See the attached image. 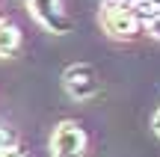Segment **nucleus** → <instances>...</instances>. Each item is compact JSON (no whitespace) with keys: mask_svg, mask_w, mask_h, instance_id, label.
<instances>
[{"mask_svg":"<svg viewBox=\"0 0 160 157\" xmlns=\"http://www.w3.org/2000/svg\"><path fill=\"white\" fill-rule=\"evenodd\" d=\"M62 86L74 101H89V98L98 95L101 80H98V71L89 62H74L62 71Z\"/></svg>","mask_w":160,"mask_h":157,"instance_id":"nucleus-2","label":"nucleus"},{"mask_svg":"<svg viewBox=\"0 0 160 157\" xmlns=\"http://www.w3.org/2000/svg\"><path fill=\"white\" fill-rule=\"evenodd\" d=\"M0 157H27V154H24L21 148H9V151H6V154H0Z\"/></svg>","mask_w":160,"mask_h":157,"instance_id":"nucleus-8","label":"nucleus"},{"mask_svg":"<svg viewBox=\"0 0 160 157\" xmlns=\"http://www.w3.org/2000/svg\"><path fill=\"white\" fill-rule=\"evenodd\" d=\"M27 3H30V0H27Z\"/></svg>","mask_w":160,"mask_h":157,"instance_id":"nucleus-11","label":"nucleus"},{"mask_svg":"<svg viewBox=\"0 0 160 157\" xmlns=\"http://www.w3.org/2000/svg\"><path fill=\"white\" fill-rule=\"evenodd\" d=\"M86 134L77 122H59L51 136V157H83Z\"/></svg>","mask_w":160,"mask_h":157,"instance_id":"nucleus-3","label":"nucleus"},{"mask_svg":"<svg viewBox=\"0 0 160 157\" xmlns=\"http://www.w3.org/2000/svg\"><path fill=\"white\" fill-rule=\"evenodd\" d=\"M151 128H154V130H157V136H160V110L154 113V119H151Z\"/></svg>","mask_w":160,"mask_h":157,"instance_id":"nucleus-10","label":"nucleus"},{"mask_svg":"<svg viewBox=\"0 0 160 157\" xmlns=\"http://www.w3.org/2000/svg\"><path fill=\"white\" fill-rule=\"evenodd\" d=\"M145 30H148L151 39H160V15H157V18H151V21L145 24Z\"/></svg>","mask_w":160,"mask_h":157,"instance_id":"nucleus-7","label":"nucleus"},{"mask_svg":"<svg viewBox=\"0 0 160 157\" xmlns=\"http://www.w3.org/2000/svg\"><path fill=\"white\" fill-rule=\"evenodd\" d=\"M9 148H15V134L6 125H0V154H6Z\"/></svg>","mask_w":160,"mask_h":157,"instance_id":"nucleus-6","label":"nucleus"},{"mask_svg":"<svg viewBox=\"0 0 160 157\" xmlns=\"http://www.w3.org/2000/svg\"><path fill=\"white\" fill-rule=\"evenodd\" d=\"M18 47H21V30L15 27L12 21L0 18V56H15Z\"/></svg>","mask_w":160,"mask_h":157,"instance_id":"nucleus-5","label":"nucleus"},{"mask_svg":"<svg viewBox=\"0 0 160 157\" xmlns=\"http://www.w3.org/2000/svg\"><path fill=\"white\" fill-rule=\"evenodd\" d=\"M30 12H33V18L45 30H51L53 36H65V33H71V27H74L59 0H30Z\"/></svg>","mask_w":160,"mask_h":157,"instance_id":"nucleus-4","label":"nucleus"},{"mask_svg":"<svg viewBox=\"0 0 160 157\" xmlns=\"http://www.w3.org/2000/svg\"><path fill=\"white\" fill-rule=\"evenodd\" d=\"M101 27H104V33H110L113 39H131V36H137V30L142 27V24L133 15L131 6L104 0L101 3Z\"/></svg>","mask_w":160,"mask_h":157,"instance_id":"nucleus-1","label":"nucleus"},{"mask_svg":"<svg viewBox=\"0 0 160 157\" xmlns=\"http://www.w3.org/2000/svg\"><path fill=\"white\" fill-rule=\"evenodd\" d=\"M110 3H122V6H131V9H133V6H139L142 0H110Z\"/></svg>","mask_w":160,"mask_h":157,"instance_id":"nucleus-9","label":"nucleus"}]
</instances>
